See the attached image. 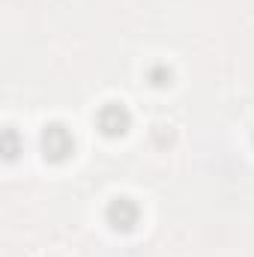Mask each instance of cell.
<instances>
[{
    "mask_svg": "<svg viewBox=\"0 0 254 257\" xmlns=\"http://www.w3.org/2000/svg\"><path fill=\"white\" fill-rule=\"evenodd\" d=\"M75 153V138L63 123H51L42 128V156L48 162H66Z\"/></svg>",
    "mask_w": 254,
    "mask_h": 257,
    "instance_id": "1",
    "label": "cell"
},
{
    "mask_svg": "<svg viewBox=\"0 0 254 257\" xmlns=\"http://www.w3.org/2000/svg\"><path fill=\"white\" fill-rule=\"evenodd\" d=\"M105 218H108V224H111L117 233H129V230H135V224H138V218H141V209H138L135 200H129V197H117V200L108 203Z\"/></svg>",
    "mask_w": 254,
    "mask_h": 257,
    "instance_id": "2",
    "label": "cell"
},
{
    "mask_svg": "<svg viewBox=\"0 0 254 257\" xmlns=\"http://www.w3.org/2000/svg\"><path fill=\"white\" fill-rule=\"evenodd\" d=\"M96 123H99V128H102V135H108V138H120V135H126L129 126H132V114H129L126 105H120V102H108V105L99 111Z\"/></svg>",
    "mask_w": 254,
    "mask_h": 257,
    "instance_id": "3",
    "label": "cell"
},
{
    "mask_svg": "<svg viewBox=\"0 0 254 257\" xmlns=\"http://www.w3.org/2000/svg\"><path fill=\"white\" fill-rule=\"evenodd\" d=\"M0 147H3V159H6V162H12V159L21 153V141H18V132H15V128H3Z\"/></svg>",
    "mask_w": 254,
    "mask_h": 257,
    "instance_id": "4",
    "label": "cell"
},
{
    "mask_svg": "<svg viewBox=\"0 0 254 257\" xmlns=\"http://www.w3.org/2000/svg\"><path fill=\"white\" fill-rule=\"evenodd\" d=\"M171 78H174V72H171L168 66H153V69H150V84H153V87H168Z\"/></svg>",
    "mask_w": 254,
    "mask_h": 257,
    "instance_id": "5",
    "label": "cell"
}]
</instances>
